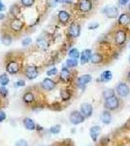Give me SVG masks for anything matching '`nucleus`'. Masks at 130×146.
Here are the masks:
<instances>
[{
	"label": "nucleus",
	"instance_id": "nucleus-1",
	"mask_svg": "<svg viewBox=\"0 0 130 146\" xmlns=\"http://www.w3.org/2000/svg\"><path fill=\"white\" fill-rule=\"evenodd\" d=\"M119 101L117 100V98H115V96H111L106 98L105 100V106L109 110H115L119 107Z\"/></svg>",
	"mask_w": 130,
	"mask_h": 146
},
{
	"label": "nucleus",
	"instance_id": "nucleus-2",
	"mask_svg": "<svg viewBox=\"0 0 130 146\" xmlns=\"http://www.w3.org/2000/svg\"><path fill=\"white\" fill-rule=\"evenodd\" d=\"M84 121V116L79 111H73L70 115V122L74 125H79Z\"/></svg>",
	"mask_w": 130,
	"mask_h": 146
},
{
	"label": "nucleus",
	"instance_id": "nucleus-3",
	"mask_svg": "<svg viewBox=\"0 0 130 146\" xmlns=\"http://www.w3.org/2000/svg\"><path fill=\"white\" fill-rule=\"evenodd\" d=\"M25 76L29 80H33L36 78L38 76V69H37V67L34 66V65L27 66L25 68Z\"/></svg>",
	"mask_w": 130,
	"mask_h": 146
},
{
	"label": "nucleus",
	"instance_id": "nucleus-4",
	"mask_svg": "<svg viewBox=\"0 0 130 146\" xmlns=\"http://www.w3.org/2000/svg\"><path fill=\"white\" fill-rule=\"evenodd\" d=\"M117 93L119 94V96L124 98V96H127L130 94V89H129V87L127 86V84L119 83L117 86Z\"/></svg>",
	"mask_w": 130,
	"mask_h": 146
},
{
	"label": "nucleus",
	"instance_id": "nucleus-5",
	"mask_svg": "<svg viewBox=\"0 0 130 146\" xmlns=\"http://www.w3.org/2000/svg\"><path fill=\"white\" fill-rule=\"evenodd\" d=\"M104 13L109 19H115L119 16V10L115 6H107L104 9Z\"/></svg>",
	"mask_w": 130,
	"mask_h": 146
},
{
	"label": "nucleus",
	"instance_id": "nucleus-6",
	"mask_svg": "<svg viewBox=\"0 0 130 146\" xmlns=\"http://www.w3.org/2000/svg\"><path fill=\"white\" fill-rule=\"evenodd\" d=\"M80 33H81V27L78 23H72L68 29V34L73 38H77L79 37Z\"/></svg>",
	"mask_w": 130,
	"mask_h": 146
},
{
	"label": "nucleus",
	"instance_id": "nucleus-7",
	"mask_svg": "<svg viewBox=\"0 0 130 146\" xmlns=\"http://www.w3.org/2000/svg\"><path fill=\"white\" fill-rule=\"evenodd\" d=\"M23 25H24L23 22L18 20V19H14L10 23V28L15 32H20L22 29Z\"/></svg>",
	"mask_w": 130,
	"mask_h": 146
},
{
	"label": "nucleus",
	"instance_id": "nucleus-8",
	"mask_svg": "<svg viewBox=\"0 0 130 146\" xmlns=\"http://www.w3.org/2000/svg\"><path fill=\"white\" fill-rule=\"evenodd\" d=\"M6 70L7 72H9L10 74H16L20 70V66H18V63L15 62V60H10L6 65Z\"/></svg>",
	"mask_w": 130,
	"mask_h": 146
},
{
	"label": "nucleus",
	"instance_id": "nucleus-9",
	"mask_svg": "<svg viewBox=\"0 0 130 146\" xmlns=\"http://www.w3.org/2000/svg\"><path fill=\"white\" fill-rule=\"evenodd\" d=\"M92 8V3L90 0H80L79 1V9L82 12H88Z\"/></svg>",
	"mask_w": 130,
	"mask_h": 146
},
{
	"label": "nucleus",
	"instance_id": "nucleus-10",
	"mask_svg": "<svg viewBox=\"0 0 130 146\" xmlns=\"http://www.w3.org/2000/svg\"><path fill=\"white\" fill-rule=\"evenodd\" d=\"M91 81V76L89 74H86V75H82V76L79 77L77 80V84L80 88H84L86 84H88L89 82Z\"/></svg>",
	"mask_w": 130,
	"mask_h": 146
},
{
	"label": "nucleus",
	"instance_id": "nucleus-11",
	"mask_svg": "<svg viewBox=\"0 0 130 146\" xmlns=\"http://www.w3.org/2000/svg\"><path fill=\"white\" fill-rule=\"evenodd\" d=\"M115 40L117 45H121V44H123L125 42V40H126V33H125L123 30H119L115 33Z\"/></svg>",
	"mask_w": 130,
	"mask_h": 146
},
{
	"label": "nucleus",
	"instance_id": "nucleus-12",
	"mask_svg": "<svg viewBox=\"0 0 130 146\" xmlns=\"http://www.w3.org/2000/svg\"><path fill=\"white\" fill-rule=\"evenodd\" d=\"M42 87H43V89H45L46 91H51V90H53L54 87H55V83H54L51 79L46 78L42 82Z\"/></svg>",
	"mask_w": 130,
	"mask_h": 146
},
{
	"label": "nucleus",
	"instance_id": "nucleus-13",
	"mask_svg": "<svg viewBox=\"0 0 130 146\" xmlns=\"http://www.w3.org/2000/svg\"><path fill=\"white\" fill-rule=\"evenodd\" d=\"M81 113L84 117H90L92 114V106L88 103H84L81 106Z\"/></svg>",
	"mask_w": 130,
	"mask_h": 146
},
{
	"label": "nucleus",
	"instance_id": "nucleus-14",
	"mask_svg": "<svg viewBox=\"0 0 130 146\" xmlns=\"http://www.w3.org/2000/svg\"><path fill=\"white\" fill-rule=\"evenodd\" d=\"M100 131H101V128L99 126H93L92 128H90V129H89V135H90L92 140L97 141L98 135H100Z\"/></svg>",
	"mask_w": 130,
	"mask_h": 146
},
{
	"label": "nucleus",
	"instance_id": "nucleus-15",
	"mask_svg": "<svg viewBox=\"0 0 130 146\" xmlns=\"http://www.w3.org/2000/svg\"><path fill=\"white\" fill-rule=\"evenodd\" d=\"M91 50H84L82 52L81 54V63L82 64H84L86 63L88 60H90V58H91Z\"/></svg>",
	"mask_w": 130,
	"mask_h": 146
},
{
	"label": "nucleus",
	"instance_id": "nucleus-16",
	"mask_svg": "<svg viewBox=\"0 0 130 146\" xmlns=\"http://www.w3.org/2000/svg\"><path fill=\"white\" fill-rule=\"evenodd\" d=\"M119 23L121 25H130V14L123 13L119 16Z\"/></svg>",
	"mask_w": 130,
	"mask_h": 146
},
{
	"label": "nucleus",
	"instance_id": "nucleus-17",
	"mask_svg": "<svg viewBox=\"0 0 130 146\" xmlns=\"http://www.w3.org/2000/svg\"><path fill=\"white\" fill-rule=\"evenodd\" d=\"M23 125H24V127L28 129V131H34V129H36L35 122L30 118L23 119Z\"/></svg>",
	"mask_w": 130,
	"mask_h": 146
},
{
	"label": "nucleus",
	"instance_id": "nucleus-18",
	"mask_svg": "<svg viewBox=\"0 0 130 146\" xmlns=\"http://www.w3.org/2000/svg\"><path fill=\"white\" fill-rule=\"evenodd\" d=\"M70 19V14L66 11H59L58 12V20L59 22H61L62 23H66L69 21Z\"/></svg>",
	"mask_w": 130,
	"mask_h": 146
},
{
	"label": "nucleus",
	"instance_id": "nucleus-19",
	"mask_svg": "<svg viewBox=\"0 0 130 146\" xmlns=\"http://www.w3.org/2000/svg\"><path fill=\"white\" fill-rule=\"evenodd\" d=\"M69 78H70V71L67 68L63 67L60 72V79L64 82H67L68 80H69Z\"/></svg>",
	"mask_w": 130,
	"mask_h": 146
},
{
	"label": "nucleus",
	"instance_id": "nucleus-20",
	"mask_svg": "<svg viewBox=\"0 0 130 146\" xmlns=\"http://www.w3.org/2000/svg\"><path fill=\"white\" fill-rule=\"evenodd\" d=\"M111 120H112V116H111V113L109 111H104L101 115V121L105 124H110Z\"/></svg>",
	"mask_w": 130,
	"mask_h": 146
},
{
	"label": "nucleus",
	"instance_id": "nucleus-21",
	"mask_svg": "<svg viewBox=\"0 0 130 146\" xmlns=\"http://www.w3.org/2000/svg\"><path fill=\"white\" fill-rule=\"evenodd\" d=\"M112 78H113V74H112V72L109 71V70L102 72V74H101V76H100V79L102 82H108Z\"/></svg>",
	"mask_w": 130,
	"mask_h": 146
},
{
	"label": "nucleus",
	"instance_id": "nucleus-22",
	"mask_svg": "<svg viewBox=\"0 0 130 146\" xmlns=\"http://www.w3.org/2000/svg\"><path fill=\"white\" fill-rule=\"evenodd\" d=\"M10 82V79H9V76L6 74V73H3V74L0 75V85L3 87H5L6 85L9 84Z\"/></svg>",
	"mask_w": 130,
	"mask_h": 146
},
{
	"label": "nucleus",
	"instance_id": "nucleus-23",
	"mask_svg": "<svg viewBox=\"0 0 130 146\" xmlns=\"http://www.w3.org/2000/svg\"><path fill=\"white\" fill-rule=\"evenodd\" d=\"M90 60H91L92 63H100L103 60V56H101L100 54L96 53V54H94V55L91 56Z\"/></svg>",
	"mask_w": 130,
	"mask_h": 146
},
{
	"label": "nucleus",
	"instance_id": "nucleus-24",
	"mask_svg": "<svg viewBox=\"0 0 130 146\" xmlns=\"http://www.w3.org/2000/svg\"><path fill=\"white\" fill-rule=\"evenodd\" d=\"M22 100L24 102H26V103L33 102V101H34V96H33L32 93H29V92H28V93H25L24 95H23Z\"/></svg>",
	"mask_w": 130,
	"mask_h": 146
},
{
	"label": "nucleus",
	"instance_id": "nucleus-25",
	"mask_svg": "<svg viewBox=\"0 0 130 146\" xmlns=\"http://www.w3.org/2000/svg\"><path fill=\"white\" fill-rule=\"evenodd\" d=\"M10 13L14 16V17H16V16H18V15H20V7L16 5V4H15V5H13V6H12L11 8H10Z\"/></svg>",
	"mask_w": 130,
	"mask_h": 146
},
{
	"label": "nucleus",
	"instance_id": "nucleus-26",
	"mask_svg": "<svg viewBox=\"0 0 130 146\" xmlns=\"http://www.w3.org/2000/svg\"><path fill=\"white\" fill-rule=\"evenodd\" d=\"M69 56L70 58H73V60H77L80 56V53L77 49H71L69 51Z\"/></svg>",
	"mask_w": 130,
	"mask_h": 146
},
{
	"label": "nucleus",
	"instance_id": "nucleus-27",
	"mask_svg": "<svg viewBox=\"0 0 130 146\" xmlns=\"http://www.w3.org/2000/svg\"><path fill=\"white\" fill-rule=\"evenodd\" d=\"M2 43L4 44V45L6 46H9L10 44L12 43V37L11 35L9 34H5L3 37H2Z\"/></svg>",
	"mask_w": 130,
	"mask_h": 146
},
{
	"label": "nucleus",
	"instance_id": "nucleus-28",
	"mask_svg": "<svg viewBox=\"0 0 130 146\" xmlns=\"http://www.w3.org/2000/svg\"><path fill=\"white\" fill-rule=\"evenodd\" d=\"M66 65L68 67H76L78 65V60H73V58H69V60H66Z\"/></svg>",
	"mask_w": 130,
	"mask_h": 146
},
{
	"label": "nucleus",
	"instance_id": "nucleus-29",
	"mask_svg": "<svg viewBox=\"0 0 130 146\" xmlns=\"http://www.w3.org/2000/svg\"><path fill=\"white\" fill-rule=\"evenodd\" d=\"M37 44H38V46H40L41 48H46V47L48 46V42H47L44 38H42V37L38 38V40H37Z\"/></svg>",
	"mask_w": 130,
	"mask_h": 146
},
{
	"label": "nucleus",
	"instance_id": "nucleus-30",
	"mask_svg": "<svg viewBox=\"0 0 130 146\" xmlns=\"http://www.w3.org/2000/svg\"><path fill=\"white\" fill-rule=\"evenodd\" d=\"M35 0H20V2H22V4L24 7H31L33 5V3H34Z\"/></svg>",
	"mask_w": 130,
	"mask_h": 146
},
{
	"label": "nucleus",
	"instance_id": "nucleus-31",
	"mask_svg": "<svg viewBox=\"0 0 130 146\" xmlns=\"http://www.w3.org/2000/svg\"><path fill=\"white\" fill-rule=\"evenodd\" d=\"M49 131H51V133H54V135H56V133H58L60 131V126L56 125V126L51 127V128L49 129Z\"/></svg>",
	"mask_w": 130,
	"mask_h": 146
},
{
	"label": "nucleus",
	"instance_id": "nucleus-32",
	"mask_svg": "<svg viewBox=\"0 0 130 146\" xmlns=\"http://www.w3.org/2000/svg\"><path fill=\"white\" fill-rule=\"evenodd\" d=\"M71 95L69 93H68L67 91H62L61 92V98H62L63 100H68L70 98Z\"/></svg>",
	"mask_w": 130,
	"mask_h": 146
},
{
	"label": "nucleus",
	"instance_id": "nucleus-33",
	"mask_svg": "<svg viewBox=\"0 0 130 146\" xmlns=\"http://www.w3.org/2000/svg\"><path fill=\"white\" fill-rule=\"evenodd\" d=\"M0 95L2 96H4V98H6V96H8V90H7L5 87H3V86L0 87Z\"/></svg>",
	"mask_w": 130,
	"mask_h": 146
},
{
	"label": "nucleus",
	"instance_id": "nucleus-34",
	"mask_svg": "<svg viewBox=\"0 0 130 146\" xmlns=\"http://www.w3.org/2000/svg\"><path fill=\"white\" fill-rule=\"evenodd\" d=\"M15 146H28V143L26 142V140L24 139H20L18 141H16Z\"/></svg>",
	"mask_w": 130,
	"mask_h": 146
},
{
	"label": "nucleus",
	"instance_id": "nucleus-35",
	"mask_svg": "<svg viewBox=\"0 0 130 146\" xmlns=\"http://www.w3.org/2000/svg\"><path fill=\"white\" fill-rule=\"evenodd\" d=\"M31 42H32L31 38H30V37H26V38H24L22 40V46H28Z\"/></svg>",
	"mask_w": 130,
	"mask_h": 146
},
{
	"label": "nucleus",
	"instance_id": "nucleus-36",
	"mask_svg": "<svg viewBox=\"0 0 130 146\" xmlns=\"http://www.w3.org/2000/svg\"><path fill=\"white\" fill-rule=\"evenodd\" d=\"M56 73H57V69H56V68H51V69L47 71V75H48V76H53Z\"/></svg>",
	"mask_w": 130,
	"mask_h": 146
},
{
	"label": "nucleus",
	"instance_id": "nucleus-37",
	"mask_svg": "<svg viewBox=\"0 0 130 146\" xmlns=\"http://www.w3.org/2000/svg\"><path fill=\"white\" fill-rule=\"evenodd\" d=\"M98 27H99L98 23H91L90 25H88V29H95V28Z\"/></svg>",
	"mask_w": 130,
	"mask_h": 146
},
{
	"label": "nucleus",
	"instance_id": "nucleus-38",
	"mask_svg": "<svg viewBox=\"0 0 130 146\" xmlns=\"http://www.w3.org/2000/svg\"><path fill=\"white\" fill-rule=\"evenodd\" d=\"M24 85H25V82L23 81V80H18V81L16 82L15 86L16 87H23Z\"/></svg>",
	"mask_w": 130,
	"mask_h": 146
},
{
	"label": "nucleus",
	"instance_id": "nucleus-39",
	"mask_svg": "<svg viewBox=\"0 0 130 146\" xmlns=\"http://www.w3.org/2000/svg\"><path fill=\"white\" fill-rule=\"evenodd\" d=\"M5 119H6V114H5V112L2 111V110H0V123H1V122H3Z\"/></svg>",
	"mask_w": 130,
	"mask_h": 146
},
{
	"label": "nucleus",
	"instance_id": "nucleus-40",
	"mask_svg": "<svg viewBox=\"0 0 130 146\" xmlns=\"http://www.w3.org/2000/svg\"><path fill=\"white\" fill-rule=\"evenodd\" d=\"M129 0H119V5L123 6V5H125V4H127V2Z\"/></svg>",
	"mask_w": 130,
	"mask_h": 146
},
{
	"label": "nucleus",
	"instance_id": "nucleus-41",
	"mask_svg": "<svg viewBox=\"0 0 130 146\" xmlns=\"http://www.w3.org/2000/svg\"><path fill=\"white\" fill-rule=\"evenodd\" d=\"M6 9V7L5 5H4L3 3H2V1H0V12H2V11H4Z\"/></svg>",
	"mask_w": 130,
	"mask_h": 146
},
{
	"label": "nucleus",
	"instance_id": "nucleus-42",
	"mask_svg": "<svg viewBox=\"0 0 130 146\" xmlns=\"http://www.w3.org/2000/svg\"><path fill=\"white\" fill-rule=\"evenodd\" d=\"M4 19H5V15L2 14V13H0V20H4Z\"/></svg>",
	"mask_w": 130,
	"mask_h": 146
},
{
	"label": "nucleus",
	"instance_id": "nucleus-43",
	"mask_svg": "<svg viewBox=\"0 0 130 146\" xmlns=\"http://www.w3.org/2000/svg\"><path fill=\"white\" fill-rule=\"evenodd\" d=\"M55 1H56V3H63L65 0H55Z\"/></svg>",
	"mask_w": 130,
	"mask_h": 146
},
{
	"label": "nucleus",
	"instance_id": "nucleus-44",
	"mask_svg": "<svg viewBox=\"0 0 130 146\" xmlns=\"http://www.w3.org/2000/svg\"><path fill=\"white\" fill-rule=\"evenodd\" d=\"M73 0H65V2H68V3H69V2H72Z\"/></svg>",
	"mask_w": 130,
	"mask_h": 146
},
{
	"label": "nucleus",
	"instance_id": "nucleus-45",
	"mask_svg": "<svg viewBox=\"0 0 130 146\" xmlns=\"http://www.w3.org/2000/svg\"><path fill=\"white\" fill-rule=\"evenodd\" d=\"M128 80H129V82H130V71L128 72Z\"/></svg>",
	"mask_w": 130,
	"mask_h": 146
},
{
	"label": "nucleus",
	"instance_id": "nucleus-46",
	"mask_svg": "<svg viewBox=\"0 0 130 146\" xmlns=\"http://www.w3.org/2000/svg\"><path fill=\"white\" fill-rule=\"evenodd\" d=\"M129 62H130V56H129Z\"/></svg>",
	"mask_w": 130,
	"mask_h": 146
},
{
	"label": "nucleus",
	"instance_id": "nucleus-47",
	"mask_svg": "<svg viewBox=\"0 0 130 146\" xmlns=\"http://www.w3.org/2000/svg\"><path fill=\"white\" fill-rule=\"evenodd\" d=\"M129 10H130V5H129Z\"/></svg>",
	"mask_w": 130,
	"mask_h": 146
}]
</instances>
